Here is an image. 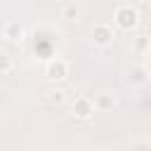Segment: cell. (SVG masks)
<instances>
[{"label": "cell", "instance_id": "6da1fadb", "mask_svg": "<svg viewBox=\"0 0 151 151\" xmlns=\"http://www.w3.org/2000/svg\"><path fill=\"white\" fill-rule=\"evenodd\" d=\"M50 73H52V78H59V73H61V66H50Z\"/></svg>", "mask_w": 151, "mask_h": 151}]
</instances>
